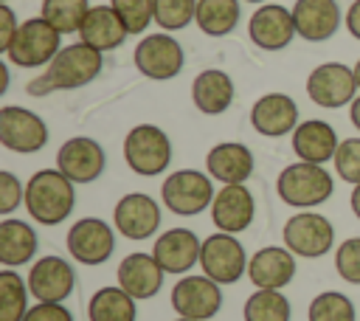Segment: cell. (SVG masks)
<instances>
[{"instance_id":"12","label":"cell","mask_w":360,"mask_h":321,"mask_svg":"<svg viewBox=\"0 0 360 321\" xmlns=\"http://www.w3.org/2000/svg\"><path fill=\"white\" fill-rule=\"evenodd\" d=\"M172 307L177 315L183 318H194V321H208L219 313L222 307V290L219 282L202 276H183L174 287H172Z\"/></svg>"},{"instance_id":"23","label":"cell","mask_w":360,"mask_h":321,"mask_svg":"<svg viewBox=\"0 0 360 321\" xmlns=\"http://www.w3.org/2000/svg\"><path fill=\"white\" fill-rule=\"evenodd\" d=\"M163 268L152 253H129L118 265V287H124L135 301L152 298L163 284Z\"/></svg>"},{"instance_id":"30","label":"cell","mask_w":360,"mask_h":321,"mask_svg":"<svg viewBox=\"0 0 360 321\" xmlns=\"http://www.w3.org/2000/svg\"><path fill=\"white\" fill-rule=\"evenodd\" d=\"M239 0H197L194 23L208 37H225L239 25Z\"/></svg>"},{"instance_id":"24","label":"cell","mask_w":360,"mask_h":321,"mask_svg":"<svg viewBox=\"0 0 360 321\" xmlns=\"http://www.w3.org/2000/svg\"><path fill=\"white\" fill-rule=\"evenodd\" d=\"M292 152L298 155V160H309V163L332 160L335 152H338V132H335V127L321 121V118L301 121L292 130Z\"/></svg>"},{"instance_id":"2","label":"cell","mask_w":360,"mask_h":321,"mask_svg":"<svg viewBox=\"0 0 360 321\" xmlns=\"http://www.w3.org/2000/svg\"><path fill=\"white\" fill-rule=\"evenodd\" d=\"M25 211L42 225H59L68 220L76 203L73 180L59 169H39L25 183Z\"/></svg>"},{"instance_id":"7","label":"cell","mask_w":360,"mask_h":321,"mask_svg":"<svg viewBox=\"0 0 360 321\" xmlns=\"http://www.w3.org/2000/svg\"><path fill=\"white\" fill-rule=\"evenodd\" d=\"M248 253L242 248V242L233 234L217 231L211 237L202 239V251H200V265L202 273L219 284H233L245 276L248 270Z\"/></svg>"},{"instance_id":"6","label":"cell","mask_w":360,"mask_h":321,"mask_svg":"<svg viewBox=\"0 0 360 321\" xmlns=\"http://www.w3.org/2000/svg\"><path fill=\"white\" fill-rule=\"evenodd\" d=\"M160 197H163V206L172 214L194 217V214H200L202 208H208L214 203L217 191H214L211 175H202L197 169H180V172H172L163 180Z\"/></svg>"},{"instance_id":"21","label":"cell","mask_w":360,"mask_h":321,"mask_svg":"<svg viewBox=\"0 0 360 321\" xmlns=\"http://www.w3.org/2000/svg\"><path fill=\"white\" fill-rule=\"evenodd\" d=\"M295 276V253L284 245H270V248H259L250 262H248V279L256 287H267V290H281L292 282Z\"/></svg>"},{"instance_id":"15","label":"cell","mask_w":360,"mask_h":321,"mask_svg":"<svg viewBox=\"0 0 360 321\" xmlns=\"http://www.w3.org/2000/svg\"><path fill=\"white\" fill-rule=\"evenodd\" d=\"M248 34H250V42L262 51H281L292 42V37L298 34L295 31V20H292V11L278 6V3H267V6H259L253 14H250V23H248Z\"/></svg>"},{"instance_id":"38","label":"cell","mask_w":360,"mask_h":321,"mask_svg":"<svg viewBox=\"0 0 360 321\" xmlns=\"http://www.w3.org/2000/svg\"><path fill=\"white\" fill-rule=\"evenodd\" d=\"M335 270L349 284H360V237H352L338 245L335 253Z\"/></svg>"},{"instance_id":"16","label":"cell","mask_w":360,"mask_h":321,"mask_svg":"<svg viewBox=\"0 0 360 321\" xmlns=\"http://www.w3.org/2000/svg\"><path fill=\"white\" fill-rule=\"evenodd\" d=\"M250 124L264 138L290 135L298 127V104L287 93H264L250 107Z\"/></svg>"},{"instance_id":"35","label":"cell","mask_w":360,"mask_h":321,"mask_svg":"<svg viewBox=\"0 0 360 321\" xmlns=\"http://www.w3.org/2000/svg\"><path fill=\"white\" fill-rule=\"evenodd\" d=\"M197 17V0H155V23L163 31H180Z\"/></svg>"},{"instance_id":"31","label":"cell","mask_w":360,"mask_h":321,"mask_svg":"<svg viewBox=\"0 0 360 321\" xmlns=\"http://www.w3.org/2000/svg\"><path fill=\"white\" fill-rule=\"evenodd\" d=\"M242 315L245 321H290V301L281 290L256 287V293L248 296Z\"/></svg>"},{"instance_id":"34","label":"cell","mask_w":360,"mask_h":321,"mask_svg":"<svg viewBox=\"0 0 360 321\" xmlns=\"http://www.w3.org/2000/svg\"><path fill=\"white\" fill-rule=\"evenodd\" d=\"M309 321H354V304L338 290H323L309 301Z\"/></svg>"},{"instance_id":"5","label":"cell","mask_w":360,"mask_h":321,"mask_svg":"<svg viewBox=\"0 0 360 321\" xmlns=\"http://www.w3.org/2000/svg\"><path fill=\"white\" fill-rule=\"evenodd\" d=\"M124 160L135 175L155 177L172 163V141L155 124H135L124 138Z\"/></svg>"},{"instance_id":"3","label":"cell","mask_w":360,"mask_h":321,"mask_svg":"<svg viewBox=\"0 0 360 321\" xmlns=\"http://www.w3.org/2000/svg\"><path fill=\"white\" fill-rule=\"evenodd\" d=\"M276 191L292 208H315L332 197L335 183L323 163L298 160L281 169V175L276 177Z\"/></svg>"},{"instance_id":"26","label":"cell","mask_w":360,"mask_h":321,"mask_svg":"<svg viewBox=\"0 0 360 321\" xmlns=\"http://www.w3.org/2000/svg\"><path fill=\"white\" fill-rule=\"evenodd\" d=\"M82 42L93 45L96 51H112L118 45H124V39L129 37L124 20L118 17V11L112 6H90L82 28H79Z\"/></svg>"},{"instance_id":"42","label":"cell","mask_w":360,"mask_h":321,"mask_svg":"<svg viewBox=\"0 0 360 321\" xmlns=\"http://www.w3.org/2000/svg\"><path fill=\"white\" fill-rule=\"evenodd\" d=\"M346 28H349V34L354 39H360V0H354L349 6V11H346Z\"/></svg>"},{"instance_id":"45","label":"cell","mask_w":360,"mask_h":321,"mask_svg":"<svg viewBox=\"0 0 360 321\" xmlns=\"http://www.w3.org/2000/svg\"><path fill=\"white\" fill-rule=\"evenodd\" d=\"M0 79H3L0 82V93H6V87H8V68L6 65H0Z\"/></svg>"},{"instance_id":"49","label":"cell","mask_w":360,"mask_h":321,"mask_svg":"<svg viewBox=\"0 0 360 321\" xmlns=\"http://www.w3.org/2000/svg\"><path fill=\"white\" fill-rule=\"evenodd\" d=\"M3 3H6V0H3Z\"/></svg>"},{"instance_id":"43","label":"cell","mask_w":360,"mask_h":321,"mask_svg":"<svg viewBox=\"0 0 360 321\" xmlns=\"http://www.w3.org/2000/svg\"><path fill=\"white\" fill-rule=\"evenodd\" d=\"M349 118H352V124L360 130V96H354V101L349 104Z\"/></svg>"},{"instance_id":"44","label":"cell","mask_w":360,"mask_h":321,"mask_svg":"<svg viewBox=\"0 0 360 321\" xmlns=\"http://www.w3.org/2000/svg\"><path fill=\"white\" fill-rule=\"evenodd\" d=\"M349 203H352V211H354V217L360 220V183L352 189V197H349Z\"/></svg>"},{"instance_id":"47","label":"cell","mask_w":360,"mask_h":321,"mask_svg":"<svg viewBox=\"0 0 360 321\" xmlns=\"http://www.w3.org/2000/svg\"><path fill=\"white\" fill-rule=\"evenodd\" d=\"M245 3H264V0H245Z\"/></svg>"},{"instance_id":"19","label":"cell","mask_w":360,"mask_h":321,"mask_svg":"<svg viewBox=\"0 0 360 321\" xmlns=\"http://www.w3.org/2000/svg\"><path fill=\"white\" fill-rule=\"evenodd\" d=\"M253 214H256V203H253V194L248 191V186L242 183H225L214 203H211V220L219 231L225 234H239L245 231L250 222H253Z\"/></svg>"},{"instance_id":"8","label":"cell","mask_w":360,"mask_h":321,"mask_svg":"<svg viewBox=\"0 0 360 321\" xmlns=\"http://www.w3.org/2000/svg\"><path fill=\"white\" fill-rule=\"evenodd\" d=\"M284 245L304 259H318L332 251L335 228L318 211H298L284 222Z\"/></svg>"},{"instance_id":"22","label":"cell","mask_w":360,"mask_h":321,"mask_svg":"<svg viewBox=\"0 0 360 321\" xmlns=\"http://www.w3.org/2000/svg\"><path fill=\"white\" fill-rule=\"evenodd\" d=\"M292 20L301 39L323 42L340 28V6L338 0H295Z\"/></svg>"},{"instance_id":"27","label":"cell","mask_w":360,"mask_h":321,"mask_svg":"<svg viewBox=\"0 0 360 321\" xmlns=\"http://www.w3.org/2000/svg\"><path fill=\"white\" fill-rule=\"evenodd\" d=\"M191 101L205 115H219L233 104V82L225 70L208 68L191 82Z\"/></svg>"},{"instance_id":"14","label":"cell","mask_w":360,"mask_h":321,"mask_svg":"<svg viewBox=\"0 0 360 321\" xmlns=\"http://www.w3.org/2000/svg\"><path fill=\"white\" fill-rule=\"evenodd\" d=\"M104 149L98 141L87 138V135H76L70 141H65L56 152V169L70 177L73 183H93L101 177L104 172Z\"/></svg>"},{"instance_id":"39","label":"cell","mask_w":360,"mask_h":321,"mask_svg":"<svg viewBox=\"0 0 360 321\" xmlns=\"http://www.w3.org/2000/svg\"><path fill=\"white\" fill-rule=\"evenodd\" d=\"M20 200H25V191H22V183L17 180V175L11 172H0V214H11Z\"/></svg>"},{"instance_id":"41","label":"cell","mask_w":360,"mask_h":321,"mask_svg":"<svg viewBox=\"0 0 360 321\" xmlns=\"http://www.w3.org/2000/svg\"><path fill=\"white\" fill-rule=\"evenodd\" d=\"M17 28H20V23H17L14 11L3 3V6H0V51H3V54H6V48L11 45V39H14Z\"/></svg>"},{"instance_id":"25","label":"cell","mask_w":360,"mask_h":321,"mask_svg":"<svg viewBox=\"0 0 360 321\" xmlns=\"http://www.w3.org/2000/svg\"><path fill=\"white\" fill-rule=\"evenodd\" d=\"M205 169L219 183H245L253 175V152L245 144L222 141L208 149Z\"/></svg>"},{"instance_id":"28","label":"cell","mask_w":360,"mask_h":321,"mask_svg":"<svg viewBox=\"0 0 360 321\" xmlns=\"http://www.w3.org/2000/svg\"><path fill=\"white\" fill-rule=\"evenodd\" d=\"M37 253V231L22 220H3L0 222V262L6 268H17L31 262Z\"/></svg>"},{"instance_id":"10","label":"cell","mask_w":360,"mask_h":321,"mask_svg":"<svg viewBox=\"0 0 360 321\" xmlns=\"http://www.w3.org/2000/svg\"><path fill=\"white\" fill-rule=\"evenodd\" d=\"M132 59H135V68L146 79H155V82L174 79L183 70V48H180V42L169 31L143 37L135 45Z\"/></svg>"},{"instance_id":"17","label":"cell","mask_w":360,"mask_h":321,"mask_svg":"<svg viewBox=\"0 0 360 321\" xmlns=\"http://www.w3.org/2000/svg\"><path fill=\"white\" fill-rule=\"evenodd\" d=\"M112 220L115 231H121L127 239H149L160 225V208L149 194L129 191L115 203Z\"/></svg>"},{"instance_id":"1","label":"cell","mask_w":360,"mask_h":321,"mask_svg":"<svg viewBox=\"0 0 360 321\" xmlns=\"http://www.w3.org/2000/svg\"><path fill=\"white\" fill-rule=\"evenodd\" d=\"M101 51H96L87 42H73L65 45L48 65V70L42 76H37L34 82H28V93L31 96H48L53 90H76L90 84L98 73H101Z\"/></svg>"},{"instance_id":"11","label":"cell","mask_w":360,"mask_h":321,"mask_svg":"<svg viewBox=\"0 0 360 321\" xmlns=\"http://www.w3.org/2000/svg\"><path fill=\"white\" fill-rule=\"evenodd\" d=\"M0 144L22 155L39 152L48 144V127L34 110L6 104L0 107Z\"/></svg>"},{"instance_id":"32","label":"cell","mask_w":360,"mask_h":321,"mask_svg":"<svg viewBox=\"0 0 360 321\" xmlns=\"http://www.w3.org/2000/svg\"><path fill=\"white\" fill-rule=\"evenodd\" d=\"M28 282L11 268L0 270V321H22L28 313Z\"/></svg>"},{"instance_id":"37","label":"cell","mask_w":360,"mask_h":321,"mask_svg":"<svg viewBox=\"0 0 360 321\" xmlns=\"http://www.w3.org/2000/svg\"><path fill=\"white\" fill-rule=\"evenodd\" d=\"M335 172L340 180L357 186L360 183V138H346L338 144V152L332 158Z\"/></svg>"},{"instance_id":"48","label":"cell","mask_w":360,"mask_h":321,"mask_svg":"<svg viewBox=\"0 0 360 321\" xmlns=\"http://www.w3.org/2000/svg\"><path fill=\"white\" fill-rule=\"evenodd\" d=\"M177 321H194V318H183V315H180V318H177Z\"/></svg>"},{"instance_id":"9","label":"cell","mask_w":360,"mask_h":321,"mask_svg":"<svg viewBox=\"0 0 360 321\" xmlns=\"http://www.w3.org/2000/svg\"><path fill=\"white\" fill-rule=\"evenodd\" d=\"M357 93L354 68L343 62H323L307 76V96L326 110H338L343 104H352Z\"/></svg>"},{"instance_id":"40","label":"cell","mask_w":360,"mask_h":321,"mask_svg":"<svg viewBox=\"0 0 360 321\" xmlns=\"http://www.w3.org/2000/svg\"><path fill=\"white\" fill-rule=\"evenodd\" d=\"M22 321H73V315L62 301H37Z\"/></svg>"},{"instance_id":"29","label":"cell","mask_w":360,"mask_h":321,"mask_svg":"<svg viewBox=\"0 0 360 321\" xmlns=\"http://www.w3.org/2000/svg\"><path fill=\"white\" fill-rule=\"evenodd\" d=\"M135 298L124 287H101L90 296L87 318L90 321H135Z\"/></svg>"},{"instance_id":"4","label":"cell","mask_w":360,"mask_h":321,"mask_svg":"<svg viewBox=\"0 0 360 321\" xmlns=\"http://www.w3.org/2000/svg\"><path fill=\"white\" fill-rule=\"evenodd\" d=\"M59 51H62V34L45 17H31L20 23L11 45L6 48V59L17 68H42L51 65V59Z\"/></svg>"},{"instance_id":"33","label":"cell","mask_w":360,"mask_h":321,"mask_svg":"<svg viewBox=\"0 0 360 321\" xmlns=\"http://www.w3.org/2000/svg\"><path fill=\"white\" fill-rule=\"evenodd\" d=\"M90 11L87 0H42V14L59 34H79L84 17Z\"/></svg>"},{"instance_id":"18","label":"cell","mask_w":360,"mask_h":321,"mask_svg":"<svg viewBox=\"0 0 360 321\" xmlns=\"http://www.w3.org/2000/svg\"><path fill=\"white\" fill-rule=\"evenodd\" d=\"M76 287V273L62 256H42L28 270V290L37 301H65Z\"/></svg>"},{"instance_id":"36","label":"cell","mask_w":360,"mask_h":321,"mask_svg":"<svg viewBox=\"0 0 360 321\" xmlns=\"http://www.w3.org/2000/svg\"><path fill=\"white\" fill-rule=\"evenodd\" d=\"M129 34H143L155 23V0H110Z\"/></svg>"},{"instance_id":"20","label":"cell","mask_w":360,"mask_h":321,"mask_svg":"<svg viewBox=\"0 0 360 321\" xmlns=\"http://www.w3.org/2000/svg\"><path fill=\"white\" fill-rule=\"evenodd\" d=\"M200 251H202V242L197 239L194 231H188V228H169V231H163L155 239L152 256L158 259V265L166 273H177L180 276V273H188L200 262Z\"/></svg>"},{"instance_id":"13","label":"cell","mask_w":360,"mask_h":321,"mask_svg":"<svg viewBox=\"0 0 360 321\" xmlns=\"http://www.w3.org/2000/svg\"><path fill=\"white\" fill-rule=\"evenodd\" d=\"M115 251L112 228L98 217L76 220L68 228V253L82 265H101Z\"/></svg>"},{"instance_id":"46","label":"cell","mask_w":360,"mask_h":321,"mask_svg":"<svg viewBox=\"0 0 360 321\" xmlns=\"http://www.w3.org/2000/svg\"><path fill=\"white\" fill-rule=\"evenodd\" d=\"M354 79H357V90H360V59H357V65H354Z\"/></svg>"}]
</instances>
